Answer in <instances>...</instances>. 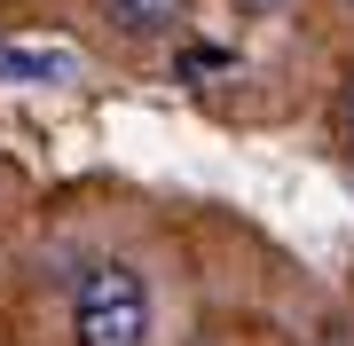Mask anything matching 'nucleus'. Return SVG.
Listing matches in <instances>:
<instances>
[{"label": "nucleus", "instance_id": "1", "mask_svg": "<svg viewBox=\"0 0 354 346\" xmlns=\"http://www.w3.org/2000/svg\"><path fill=\"white\" fill-rule=\"evenodd\" d=\"M71 346H150V283L127 260H95L71 291Z\"/></svg>", "mask_w": 354, "mask_h": 346}, {"label": "nucleus", "instance_id": "5", "mask_svg": "<svg viewBox=\"0 0 354 346\" xmlns=\"http://www.w3.org/2000/svg\"><path fill=\"white\" fill-rule=\"evenodd\" d=\"M291 0H236V16H283Z\"/></svg>", "mask_w": 354, "mask_h": 346}, {"label": "nucleus", "instance_id": "2", "mask_svg": "<svg viewBox=\"0 0 354 346\" xmlns=\"http://www.w3.org/2000/svg\"><path fill=\"white\" fill-rule=\"evenodd\" d=\"M102 16H111V32H127V39H165V32H181L189 0H102Z\"/></svg>", "mask_w": 354, "mask_h": 346}, {"label": "nucleus", "instance_id": "7", "mask_svg": "<svg viewBox=\"0 0 354 346\" xmlns=\"http://www.w3.org/2000/svg\"><path fill=\"white\" fill-rule=\"evenodd\" d=\"M339 8H354V0H339Z\"/></svg>", "mask_w": 354, "mask_h": 346}, {"label": "nucleus", "instance_id": "4", "mask_svg": "<svg viewBox=\"0 0 354 346\" xmlns=\"http://www.w3.org/2000/svg\"><path fill=\"white\" fill-rule=\"evenodd\" d=\"M236 55L228 48H181V79H213V71H228Z\"/></svg>", "mask_w": 354, "mask_h": 346}, {"label": "nucleus", "instance_id": "6", "mask_svg": "<svg viewBox=\"0 0 354 346\" xmlns=\"http://www.w3.org/2000/svg\"><path fill=\"white\" fill-rule=\"evenodd\" d=\"M339 126H346V142H354V79H346V95H339Z\"/></svg>", "mask_w": 354, "mask_h": 346}, {"label": "nucleus", "instance_id": "3", "mask_svg": "<svg viewBox=\"0 0 354 346\" xmlns=\"http://www.w3.org/2000/svg\"><path fill=\"white\" fill-rule=\"evenodd\" d=\"M0 71H8V79H64V55H48V48H16V39H0Z\"/></svg>", "mask_w": 354, "mask_h": 346}]
</instances>
